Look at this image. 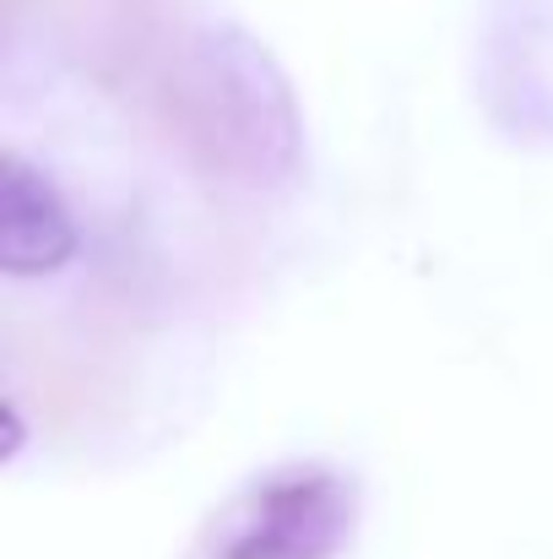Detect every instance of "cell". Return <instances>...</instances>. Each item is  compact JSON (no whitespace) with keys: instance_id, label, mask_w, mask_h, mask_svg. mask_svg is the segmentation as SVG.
<instances>
[{"instance_id":"cell-3","label":"cell","mask_w":553,"mask_h":559,"mask_svg":"<svg viewBox=\"0 0 553 559\" xmlns=\"http://www.w3.org/2000/svg\"><path fill=\"white\" fill-rule=\"evenodd\" d=\"M82 250L76 217L44 169L27 158L0 164V272L5 277H49L71 266Z\"/></svg>"},{"instance_id":"cell-1","label":"cell","mask_w":553,"mask_h":559,"mask_svg":"<svg viewBox=\"0 0 553 559\" xmlns=\"http://www.w3.org/2000/svg\"><path fill=\"white\" fill-rule=\"evenodd\" d=\"M169 120L217 175L282 190L304 169V109L282 60L244 27H201L169 76Z\"/></svg>"},{"instance_id":"cell-2","label":"cell","mask_w":553,"mask_h":559,"mask_svg":"<svg viewBox=\"0 0 553 559\" xmlns=\"http://www.w3.org/2000/svg\"><path fill=\"white\" fill-rule=\"evenodd\" d=\"M353 538V489L332 467L272 473L217 527L212 559H337Z\"/></svg>"}]
</instances>
